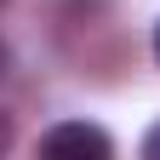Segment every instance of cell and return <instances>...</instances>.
Wrapping results in <instances>:
<instances>
[{
  "label": "cell",
  "instance_id": "5b68a950",
  "mask_svg": "<svg viewBox=\"0 0 160 160\" xmlns=\"http://www.w3.org/2000/svg\"><path fill=\"white\" fill-rule=\"evenodd\" d=\"M154 57H160V23H154Z\"/></svg>",
  "mask_w": 160,
  "mask_h": 160
},
{
  "label": "cell",
  "instance_id": "6da1fadb",
  "mask_svg": "<svg viewBox=\"0 0 160 160\" xmlns=\"http://www.w3.org/2000/svg\"><path fill=\"white\" fill-rule=\"evenodd\" d=\"M40 154H52V160H109L114 154V137L103 126H92V120H57V126L40 137Z\"/></svg>",
  "mask_w": 160,
  "mask_h": 160
},
{
  "label": "cell",
  "instance_id": "277c9868",
  "mask_svg": "<svg viewBox=\"0 0 160 160\" xmlns=\"http://www.w3.org/2000/svg\"><path fill=\"white\" fill-rule=\"evenodd\" d=\"M6 143H12V120L0 114V149H6Z\"/></svg>",
  "mask_w": 160,
  "mask_h": 160
},
{
  "label": "cell",
  "instance_id": "7a4b0ae2",
  "mask_svg": "<svg viewBox=\"0 0 160 160\" xmlns=\"http://www.w3.org/2000/svg\"><path fill=\"white\" fill-rule=\"evenodd\" d=\"M143 160H160V120L143 132Z\"/></svg>",
  "mask_w": 160,
  "mask_h": 160
},
{
  "label": "cell",
  "instance_id": "3957f363",
  "mask_svg": "<svg viewBox=\"0 0 160 160\" xmlns=\"http://www.w3.org/2000/svg\"><path fill=\"white\" fill-rule=\"evenodd\" d=\"M6 74H12V46L0 40V80H6Z\"/></svg>",
  "mask_w": 160,
  "mask_h": 160
}]
</instances>
